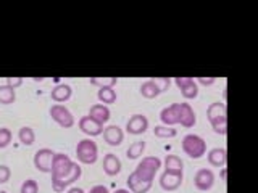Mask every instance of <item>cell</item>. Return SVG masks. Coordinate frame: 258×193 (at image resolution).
<instances>
[{"label": "cell", "mask_w": 258, "mask_h": 193, "mask_svg": "<svg viewBox=\"0 0 258 193\" xmlns=\"http://www.w3.org/2000/svg\"><path fill=\"white\" fill-rule=\"evenodd\" d=\"M79 129L83 131L84 134H87L89 137H95V135H100L103 132V124H100L99 121H95L91 116H83L79 119Z\"/></svg>", "instance_id": "cell-13"}, {"label": "cell", "mask_w": 258, "mask_h": 193, "mask_svg": "<svg viewBox=\"0 0 258 193\" xmlns=\"http://www.w3.org/2000/svg\"><path fill=\"white\" fill-rule=\"evenodd\" d=\"M20 193H39V185L34 179H26L21 183Z\"/></svg>", "instance_id": "cell-31"}, {"label": "cell", "mask_w": 258, "mask_h": 193, "mask_svg": "<svg viewBox=\"0 0 258 193\" xmlns=\"http://www.w3.org/2000/svg\"><path fill=\"white\" fill-rule=\"evenodd\" d=\"M16 100V90L10 85H0V103L4 105H10Z\"/></svg>", "instance_id": "cell-26"}, {"label": "cell", "mask_w": 258, "mask_h": 193, "mask_svg": "<svg viewBox=\"0 0 258 193\" xmlns=\"http://www.w3.org/2000/svg\"><path fill=\"white\" fill-rule=\"evenodd\" d=\"M12 171L7 164H0V183H5L10 180Z\"/></svg>", "instance_id": "cell-33"}, {"label": "cell", "mask_w": 258, "mask_h": 193, "mask_svg": "<svg viewBox=\"0 0 258 193\" xmlns=\"http://www.w3.org/2000/svg\"><path fill=\"white\" fill-rule=\"evenodd\" d=\"M184 179V172H169V171H163L160 175V185L163 190H176L181 187Z\"/></svg>", "instance_id": "cell-10"}, {"label": "cell", "mask_w": 258, "mask_h": 193, "mask_svg": "<svg viewBox=\"0 0 258 193\" xmlns=\"http://www.w3.org/2000/svg\"><path fill=\"white\" fill-rule=\"evenodd\" d=\"M73 163L75 161H71V158L68 155H64V153H55L53 155V161H52V179H56V177H61L67 174Z\"/></svg>", "instance_id": "cell-6"}, {"label": "cell", "mask_w": 258, "mask_h": 193, "mask_svg": "<svg viewBox=\"0 0 258 193\" xmlns=\"http://www.w3.org/2000/svg\"><path fill=\"white\" fill-rule=\"evenodd\" d=\"M228 116V110H226V103L223 102H213L210 103V107L207 108V118L208 121H215L220 118Z\"/></svg>", "instance_id": "cell-22"}, {"label": "cell", "mask_w": 258, "mask_h": 193, "mask_svg": "<svg viewBox=\"0 0 258 193\" xmlns=\"http://www.w3.org/2000/svg\"><path fill=\"white\" fill-rule=\"evenodd\" d=\"M174 84L179 87L184 99H196L199 95V84L192 77H174Z\"/></svg>", "instance_id": "cell-9"}, {"label": "cell", "mask_w": 258, "mask_h": 193, "mask_svg": "<svg viewBox=\"0 0 258 193\" xmlns=\"http://www.w3.org/2000/svg\"><path fill=\"white\" fill-rule=\"evenodd\" d=\"M110 115H111L110 108L103 103H95L91 107V110H89V116L94 118L95 121H99L100 124L107 123V121L110 119Z\"/></svg>", "instance_id": "cell-18"}, {"label": "cell", "mask_w": 258, "mask_h": 193, "mask_svg": "<svg viewBox=\"0 0 258 193\" xmlns=\"http://www.w3.org/2000/svg\"><path fill=\"white\" fill-rule=\"evenodd\" d=\"M0 193H8V191H5V190H2V191H0Z\"/></svg>", "instance_id": "cell-40"}, {"label": "cell", "mask_w": 258, "mask_h": 193, "mask_svg": "<svg viewBox=\"0 0 258 193\" xmlns=\"http://www.w3.org/2000/svg\"><path fill=\"white\" fill-rule=\"evenodd\" d=\"M149 129V119L145 115H141V113H137V115H133L131 118L127 119L126 123V131L129 134H134V135H139V134H144L145 131Z\"/></svg>", "instance_id": "cell-11"}, {"label": "cell", "mask_w": 258, "mask_h": 193, "mask_svg": "<svg viewBox=\"0 0 258 193\" xmlns=\"http://www.w3.org/2000/svg\"><path fill=\"white\" fill-rule=\"evenodd\" d=\"M113 193H133L131 190H127V188H118V190H115Z\"/></svg>", "instance_id": "cell-39"}, {"label": "cell", "mask_w": 258, "mask_h": 193, "mask_svg": "<svg viewBox=\"0 0 258 193\" xmlns=\"http://www.w3.org/2000/svg\"><path fill=\"white\" fill-rule=\"evenodd\" d=\"M194 183H196V187L202 191L210 190L215 183V172L208 167L199 169L196 175H194Z\"/></svg>", "instance_id": "cell-8"}, {"label": "cell", "mask_w": 258, "mask_h": 193, "mask_svg": "<svg viewBox=\"0 0 258 193\" xmlns=\"http://www.w3.org/2000/svg\"><path fill=\"white\" fill-rule=\"evenodd\" d=\"M161 92L163 90H161V87L158 85L157 79H147L141 84V93L145 99H155Z\"/></svg>", "instance_id": "cell-20"}, {"label": "cell", "mask_w": 258, "mask_h": 193, "mask_svg": "<svg viewBox=\"0 0 258 193\" xmlns=\"http://www.w3.org/2000/svg\"><path fill=\"white\" fill-rule=\"evenodd\" d=\"M81 174H83V169H81V166L78 163H73L71 169L70 171L61 175V177H56V179H52V187L55 191H63L64 187H68V185H71L75 180H78Z\"/></svg>", "instance_id": "cell-5"}, {"label": "cell", "mask_w": 258, "mask_h": 193, "mask_svg": "<svg viewBox=\"0 0 258 193\" xmlns=\"http://www.w3.org/2000/svg\"><path fill=\"white\" fill-rule=\"evenodd\" d=\"M210 124H212L213 131H215L216 134L224 135L226 132H228V118H220V119L210 121Z\"/></svg>", "instance_id": "cell-30"}, {"label": "cell", "mask_w": 258, "mask_h": 193, "mask_svg": "<svg viewBox=\"0 0 258 193\" xmlns=\"http://www.w3.org/2000/svg\"><path fill=\"white\" fill-rule=\"evenodd\" d=\"M103 171L108 175H116L121 171V159L113 155V153H107L103 156Z\"/></svg>", "instance_id": "cell-19"}, {"label": "cell", "mask_w": 258, "mask_h": 193, "mask_svg": "<svg viewBox=\"0 0 258 193\" xmlns=\"http://www.w3.org/2000/svg\"><path fill=\"white\" fill-rule=\"evenodd\" d=\"M53 150L52 148H39L34 153V166L40 172H50L52 171V161H53Z\"/></svg>", "instance_id": "cell-7"}, {"label": "cell", "mask_w": 258, "mask_h": 193, "mask_svg": "<svg viewBox=\"0 0 258 193\" xmlns=\"http://www.w3.org/2000/svg\"><path fill=\"white\" fill-rule=\"evenodd\" d=\"M76 156L83 164H92L99 156V147L92 139H83L76 145Z\"/></svg>", "instance_id": "cell-3"}, {"label": "cell", "mask_w": 258, "mask_h": 193, "mask_svg": "<svg viewBox=\"0 0 258 193\" xmlns=\"http://www.w3.org/2000/svg\"><path fill=\"white\" fill-rule=\"evenodd\" d=\"M99 100L105 103H115L116 102V90L113 87H100L99 92H97Z\"/></svg>", "instance_id": "cell-27"}, {"label": "cell", "mask_w": 258, "mask_h": 193, "mask_svg": "<svg viewBox=\"0 0 258 193\" xmlns=\"http://www.w3.org/2000/svg\"><path fill=\"white\" fill-rule=\"evenodd\" d=\"M153 134H155V137H158V139H171V137L177 135V131L171 126L158 124L153 127Z\"/></svg>", "instance_id": "cell-25"}, {"label": "cell", "mask_w": 258, "mask_h": 193, "mask_svg": "<svg viewBox=\"0 0 258 193\" xmlns=\"http://www.w3.org/2000/svg\"><path fill=\"white\" fill-rule=\"evenodd\" d=\"M67 193H86V191L81 188V187H71Z\"/></svg>", "instance_id": "cell-38"}, {"label": "cell", "mask_w": 258, "mask_h": 193, "mask_svg": "<svg viewBox=\"0 0 258 193\" xmlns=\"http://www.w3.org/2000/svg\"><path fill=\"white\" fill-rule=\"evenodd\" d=\"M207 159L212 166L223 167L226 164V161H228V151L223 147H215L207 153Z\"/></svg>", "instance_id": "cell-17"}, {"label": "cell", "mask_w": 258, "mask_h": 193, "mask_svg": "<svg viewBox=\"0 0 258 193\" xmlns=\"http://www.w3.org/2000/svg\"><path fill=\"white\" fill-rule=\"evenodd\" d=\"M73 93V88L71 85L68 84H56L53 88H52V92H50V96H52V100H55L56 103H61V102H67L70 96Z\"/></svg>", "instance_id": "cell-21"}, {"label": "cell", "mask_w": 258, "mask_h": 193, "mask_svg": "<svg viewBox=\"0 0 258 193\" xmlns=\"http://www.w3.org/2000/svg\"><path fill=\"white\" fill-rule=\"evenodd\" d=\"M126 182H127L129 190H131L133 193H147L150 190V187H152V182L141 179V177L137 175L134 171L127 175V180Z\"/></svg>", "instance_id": "cell-15"}, {"label": "cell", "mask_w": 258, "mask_h": 193, "mask_svg": "<svg viewBox=\"0 0 258 193\" xmlns=\"http://www.w3.org/2000/svg\"><path fill=\"white\" fill-rule=\"evenodd\" d=\"M157 82H158V85L161 87V90H165V88L169 87V84H171V80L165 77V79H157Z\"/></svg>", "instance_id": "cell-37"}, {"label": "cell", "mask_w": 258, "mask_h": 193, "mask_svg": "<svg viewBox=\"0 0 258 193\" xmlns=\"http://www.w3.org/2000/svg\"><path fill=\"white\" fill-rule=\"evenodd\" d=\"M179 123L184 127H192L194 124L197 123V116H196V111L192 110V107L189 103H179Z\"/></svg>", "instance_id": "cell-16"}, {"label": "cell", "mask_w": 258, "mask_h": 193, "mask_svg": "<svg viewBox=\"0 0 258 193\" xmlns=\"http://www.w3.org/2000/svg\"><path fill=\"white\" fill-rule=\"evenodd\" d=\"M18 139H20V142L23 143V145H32L34 143V140H36V134H34V131H32V127H29V126H23L20 131H18Z\"/></svg>", "instance_id": "cell-28"}, {"label": "cell", "mask_w": 258, "mask_h": 193, "mask_svg": "<svg viewBox=\"0 0 258 193\" xmlns=\"http://www.w3.org/2000/svg\"><path fill=\"white\" fill-rule=\"evenodd\" d=\"M182 150L189 158L199 159L207 153V142L199 134H185L182 137Z\"/></svg>", "instance_id": "cell-1"}, {"label": "cell", "mask_w": 258, "mask_h": 193, "mask_svg": "<svg viewBox=\"0 0 258 193\" xmlns=\"http://www.w3.org/2000/svg\"><path fill=\"white\" fill-rule=\"evenodd\" d=\"M118 77H91V84L97 87H115Z\"/></svg>", "instance_id": "cell-29"}, {"label": "cell", "mask_w": 258, "mask_h": 193, "mask_svg": "<svg viewBox=\"0 0 258 193\" xmlns=\"http://www.w3.org/2000/svg\"><path fill=\"white\" fill-rule=\"evenodd\" d=\"M48 113H50V116H52V119L55 121V123H58L61 127L75 126V116H73V113L67 107H64V105L55 103L50 107Z\"/></svg>", "instance_id": "cell-4"}, {"label": "cell", "mask_w": 258, "mask_h": 193, "mask_svg": "<svg viewBox=\"0 0 258 193\" xmlns=\"http://www.w3.org/2000/svg\"><path fill=\"white\" fill-rule=\"evenodd\" d=\"M161 159L158 156H145L142 158V161L139 164L136 166L134 172L141 177L144 180H149V182H153L155 179V174L158 172V169L161 167Z\"/></svg>", "instance_id": "cell-2"}, {"label": "cell", "mask_w": 258, "mask_h": 193, "mask_svg": "<svg viewBox=\"0 0 258 193\" xmlns=\"http://www.w3.org/2000/svg\"><path fill=\"white\" fill-rule=\"evenodd\" d=\"M144 151H145V142H144V140H136V142H133V143L127 147V150H126V156H127L129 159H137L139 156L144 155Z\"/></svg>", "instance_id": "cell-24"}, {"label": "cell", "mask_w": 258, "mask_h": 193, "mask_svg": "<svg viewBox=\"0 0 258 193\" xmlns=\"http://www.w3.org/2000/svg\"><path fill=\"white\" fill-rule=\"evenodd\" d=\"M89 193H110V191H108L107 187H105V185H94Z\"/></svg>", "instance_id": "cell-36"}, {"label": "cell", "mask_w": 258, "mask_h": 193, "mask_svg": "<svg viewBox=\"0 0 258 193\" xmlns=\"http://www.w3.org/2000/svg\"><path fill=\"white\" fill-rule=\"evenodd\" d=\"M102 134H103V140L108 145H111V147H118V145H121V142H123V139H124L123 129L116 124H110L107 127H103Z\"/></svg>", "instance_id": "cell-12"}, {"label": "cell", "mask_w": 258, "mask_h": 193, "mask_svg": "<svg viewBox=\"0 0 258 193\" xmlns=\"http://www.w3.org/2000/svg\"><path fill=\"white\" fill-rule=\"evenodd\" d=\"M12 142V131L8 127H0V148L8 147Z\"/></svg>", "instance_id": "cell-32"}, {"label": "cell", "mask_w": 258, "mask_h": 193, "mask_svg": "<svg viewBox=\"0 0 258 193\" xmlns=\"http://www.w3.org/2000/svg\"><path fill=\"white\" fill-rule=\"evenodd\" d=\"M215 77H207V76H202V77H197V84H202V85H212L215 84Z\"/></svg>", "instance_id": "cell-35"}, {"label": "cell", "mask_w": 258, "mask_h": 193, "mask_svg": "<svg viewBox=\"0 0 258 193\" xmlns=\"http://www.w3.org/2000/svg\"><path fill=\"white\" fill-rule=\"evenodd\" d=\"M160 119L165 126L179 124V103H173L160 111Z\"/></svg>", "instance_id": "cell-14"}, {"label": "cell", "mask_w": 258, "mask_h": 193, "mask_svg": "<svg viewBox=\"0 0 258 193\" xmlns=\"http://www.w3.org/2000/svg\"><path fill=\"white\" fill-rule=\"evenodd\" d=\"M23 84V77H18V76H10V77H7V85H10L13 88L16 87H20Z\"/></svg>", "instance_id": "cell-34"}, {"label": "cell", "mask_w": 258, "mask_h": 193, "mask_svg": "<svg viewBox=\"0 0 258 193\" xmlns=\"http://www.w3.org/2000/svg\"><path fill=\"white\" fill-rule=\"evenodd\" d=\"M163 164H165V171H169V172H182L184 171V163L177 155H166Z\"/></svg>", "instance_id": "cell-23"}]
</instances>
